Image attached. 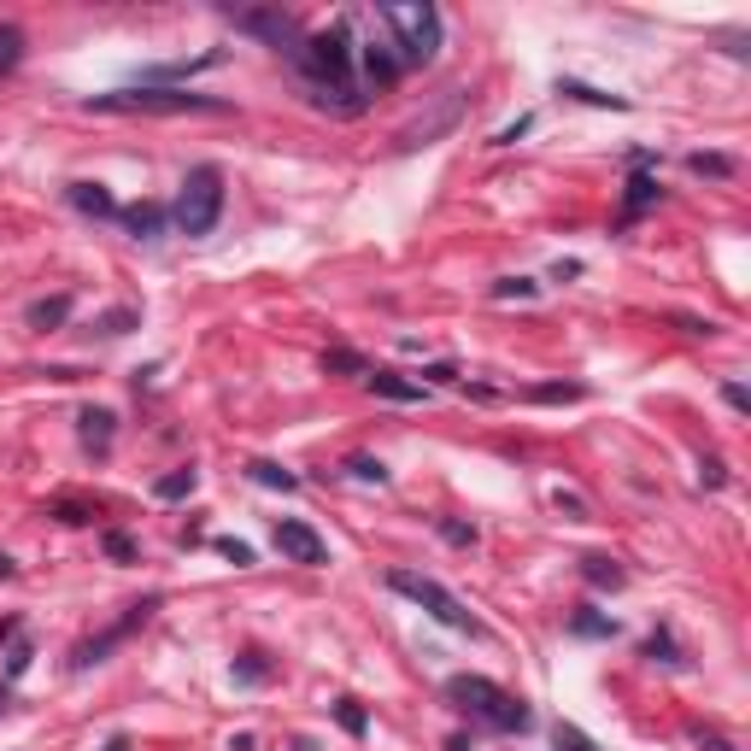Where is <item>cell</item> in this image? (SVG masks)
Masks as SVG:
<instances>
[{"label":"cell","instance_id":"obj_42","mask_svg":"<svg viewBox=\"0 0 751 751\" xmlns=\"http://www.w3.org/2000/svg\"><path fill=\"white\" fill-rule=\"evenodd\" d=\"M529 130H534V118H517V124H505V130L493 135V147H517V141H523Z\"/></svg>","mask_w":751,"mask_h":751},{"label":"cell","instance_id":"obj_22","mask_svg":"<svg viewBox=\"0 0 751 751\" xmlns=\"http://www.w3.org/2000/svg\"><path fill=\"white\" fill-rule=\"evenodd\" d=\"M130 329H141V311L135 306H112V311L94 317V335H100V341H118V335H130Z\"/></svg>","mask_w":751,"mask_h":751},{"label":"cell","instance_id":"obj_48","mask_svg":"<svg viewBox=\"0 0 751 751\" xmlns=\"http://www.w3.org/2000/svg\"><path fill=\"white\" fill-rule=\"evenodd\" d=\"M100 751H135V746H130V734H112V740H106Z\"/></svg>","mask_w":751,"mask_h":751},{"label":"cell","instance_id":"obj_7","mask_svg":"<svg viewBox=\"0 0 751 751\" xmlns=\"http://www.w3.org/2000/svg\"><path fill=\"white\" fill-rule=\"evenodd\" d=\"M223 18L241 30V36H259L265 47H276V53H300V42H306V30H300V18L294 12H282V6H223Z\"/></svg>","mask_w":751,"mask_h":751},{"label":"cell","instance_id":"obj_5","mask_svg":"<svg viewBox=\"0 0 751 751\" xmlns=\"http://www.w3.org/2000/svg\"><path fill=\"white\" fill-rule=\"evenodd\" d=\"M388 587H394V593H405V599H411V605H417L423 617H435L441 628H458V634H476V640L487 634V628H482V617H476V611H464V599H458L452 587H441L435 575H417V570H388Z\"/></svg>","mask_w":751,"mask_h":751},{"label":"cell","instance_id":"obj_11","mask_svg":"<svg viewBox=\"0 0 751 751\" xmlns=\"http://www.w3.org/2000/svg\"><path fill=\"white\" fill-rule=\"evenodd\" d=\"M77 435H83V446H89L94 458H106V452H112V435H118V411H112V405H83Z\"/></svg>","mask_w":751,"mask_h":751},{"label":"cell","instance_id":"obj_24","mask_svg":"<svg viewBox=\"0 0 751 751\" xmlns=\"http://www.w3.org/2000/svg\"><path fill=\"white\" fill-rule=\"evenodd\" d=\"M30 317V329H59L65 317H71V294H53V300H36V306L24 311Z\"/></svg>","mask_w":751,"mask_h":751},{"label":"cell","instance_id":"obj_20","mask_svg":"<svg viewBox=\"0 0 751 751\" xmlns=\"http://www.w3.org/2000/svg\"><path fill=\"white\" fill-rule=\"evenodd\" d=\"M523 399L529 405H575V399H587V388L581 382H534V388H523Z\"/></svg>","mask_w":751,"mask_h":751},{"label":"cell","instance_id":"obj_30","mask_svg":"<svg viewBox=\"0 0 751 751\" xmlns=\"http://www.w3.org/2000/svg\"><path fill=\"white\" fill-rule=\"evenodd\" d=\"M640 658H652V663H687V658H681V646H675V634H669V628H652V634H646Z\"/></svg>","mask_w":751,"mask_h":751},{"label":"cell","instance_id":"obj_25","mask_svg":"<svg viewBox=\"0 0 751 751\" xmlns=\"http://www.w3.org/2000/svg\"><path fill=\"white\" fill-rule=\"evenodd\" d=\"M247 476H253L259 487H282V493H300V476H294V470H282V464H270V458H253V464H247Z\"/></svg>","mask_w":751,"mask_h":751},{"label":"cell","instance_id":"obj_32","mask_svg":"<svg viewBox=\"0 0 751 751\" xmlns=\"http://www.w3.org/2000/svg\"><path fill=\"white\" fill-rule=\"evenodd\" d=\"M335 722H341L353 740H364V734H370V710L358 705V699H335Z\"/></svg>","mask_w":751,"mask_h":751},{"label":"cell","instance_id":"obj_46","mask_svg":"<svg viewBox=\"0 0 751 751\" xmlns=\"http://www.w3.org/2000/svg\"><path fill=\"white\" fill-rule=\"evenodd\" d=\"M699 751H740L734 740H722V734H699Z\"/></svg>","mask_w":751,"mask_h":751},{"label":"cell","instance_id":"obj_3","mask_svg":"<svg viewBox=\"0 0 751 751\" xmlns=\"http://www.w3.org/2000/svg\"><path fill=\"white\" fill-rule=\"evenodd\" d=\"M376 18L394 30V59L411 71V65H429L441 53V12L429 0H405V6H376Z\"/></svg>","mask_w":751,"mask_h":751},{"label":"cell","instance_id":"obj_23","mask_svg":"<svg viewBox=\"0 0 751 751\" xmlns=\"http://www.w3.org/2000/svg\"><path fill=\"white\" fill-rule=\"evenodd\" d=\"M558 94H570V100H581V106H605V112H628V100H622V94L587 89V83H575V77H564V83H558Z\"/></svg>","mask_w":751,"mask_h":751},{"label":"cell","instance_id":"obj_17","mask_svg":"<svg viewBox=\"0 0 751 751\" xmlns=\"http://www.w3.org/2000/svg\"><path fill=\"white\" fill-rule=\"evenodd\" d=\"M658 177H652V171H634V177H628V188H622V223H634L640 218V212H652V206H658Z\"/></svg>","mask_w":751,"mask_h":751},{"label":"cell","instance_id":"obj_1","mask_svg":"<svg viewBox=\"0 0 751 751\" xmlns=\"http://www.w3.org/2000/svg\"><path fill=\"white\" fill-rule=\"evenodd\" d=\"M294 65H300V77H306L311 100L317 106H329V112H341V118H353V112H364L370 100L358 94V47H353V24L341 18V24H329L323 36H306L300 42V53H294Z\"/></svg>","mask_w":751,"mask_h":751},{"label":"cell","instance_id":"obj_51","mask_svg":"<svg viewBox=\"0 0 751 751\" xmlns=\"http://www.w3.org/2000/svg\"><path fill=\"white\" fill-rule=\"evenodd\" d=\"M6 575H18V564H12V558H6V552H0V581H6Z\"/></svg>","mask_w":751,"mask_h":751},{"label":"cell","instance_id":"obj_34","mask_svg":"<svg viewBox=\"0 0 751 751\" xmlns=\"http://www.w3.org/2000/svg\"><path fill=\"white\" fill-rule=\"evenodd\" d=\"M100 552H106L112 564H135V540L124 529H106V534H100Z\"/></svg>","mask_w":751,"mask_h":751},{"label":"cell","instance_id":"obj_21","mask_svg":"<svg viewBox=\"0 0 751 751\" xmlns=\"http://www.w3.org/2000/svg\"><path fill=\"white\" fill-rule=\"evenodd\" d=\"M194 487H200V470H194V464H182V470H165V476L153 482V499H165V505H171V499H188Z\"/></svg>","mask_w":751,"mask_h":751},{"label":"cell","instance_id":"obj_10","mask_svg":"<svg viewBox=\"0 0 751 751\" xmlns=\"http://www.w3.org/2000/svg\"><path fill=\"white\" fill-rule=\"evenodd\" d=\"M458 118H464V89H452L441 100V112H429V118H417L411 130H399V147H429L435 135H446V130H458Z\"/></svg>","mask_w":751,"mask_h":751},{"label":"cell","instance_id":"obj_31","mask_svg":"<svg viewBox=\"0 0 751 751\" xmlns=\"http://www.w3.org/2000/svg\"><path fill=\"white\" fill-rule=\"evenodd\" d=\"M323 370H329V376H370L364 353H353V347H335V353H323Z\"/></svg>","mask_w":751,"mask_h":751},{"label":"cell","instance_id":"obj_43","mask_svg":"<svg viewBox=\"0 0 751 751\" xmlns=\"http://www.w3.org/2000/svg\"><path fill=\"white\" fill-rule=\"evenodd\" d=\"M669 323H675L681 335H716V323H710V317H669Z\"/></svg>","mask_w":751,"mask_h":751},{"label":"cell","instance_id":"obj_13","mask_svg":"<svg viewBox=\"0 0 751 751\" xmlns=\"http://www.w3.org/2000/svg\"><path fill=\"white\" fill-rule=\"evenodd\" d=\"M65 200H71L83 218H118V212H124L106 182H65Z\"/></svg>","mask_w":751,"mask_h":751},{"label":"cell","instance_id":"obj_40","mask_svg":"<svg viewBox=\"0 0 751 751\" xmlns=\"http://www.w3.org/2000/svg\"><path fill=\"white\" fill-rule=\"evenodd\" d=\"M552 505H558V511H564V517H570V523H587V505H581V499H575V493H564V487H558V493H552Z\"/></svg>","mask_w":751,"mask_h":751},{"label":"cell","instance_id":"obj_35","mask_svg":"<svg viewBox=\"0 0 751 751\" xmlns=\"http://www.w3.org/2000/svg\"><path fill=\"white\" fill-rule=\"evenodd\" d=\"M540 294V282H529V276H499L493 282V300H534Z\"/></svg>","mask_w":751,"mask_h":751},{"label":"cell","instance_id":"obj_26","mask_svg":"<svg viewBox=\"0 0 751 751\" xmlns=\"http://www.w3.org/2000/svg\"><path fill=\"white\" fill-rule=\"evenodd\" d=\"M687 171L693 177H716V182H728L740 165H734V153H687Z\"/></svg>","mask_w":751,"mask_h":751},{"label":"cell","instance_id":"obj_19","mask_svg":"<svg viewBox=\"0 0 751 751\" xmlns=\"http://www.w3.org/2000/svg\"><path fill=\"white\" fill-rule=\"evenodd\" d=\"M570 634L575 640H617V617H605V611H593V605H575Z\"/></svg>","mask_w":751,"mask_h":751},{"label":"cell","instance_id":"obj_41","mask_svg":"<svg viewBox=\"0 0 751 751\" xmlns=\"http://www.w3.org/2000/svg\"><path fill=\"white\" fill-rule=\"evenodd\" d=\"M53 517H59V523H89L94 511H89V505H77V499H59V505H53Z\"/></svg>","mask_w":751,"mask_h":751},{"label":"cell","instance_id":"obj_36","mask_svg":"<svg viewBox=\"0 0 751 751\" xmlns=\"http://www.w3.org/2000/svg\"><path fill=\"white\" fill-rule=\"evenodd\" d=\"M347 476H353V482H388V464H382V458H347Z\"/></svg>","mask_w":751,"mask_h":751},{"label":"cell","instance_id":"obj_27","mask_svg":"<svg viewBox=\"0 0 751 751\" xmlns=\"http://www.w3.org/2000/svg\"><path fill=\"white\" fill-rule=\"evenodd\" d=\"M24 65V30L18 24H0V83Z\"/></svg>","mask_w":751,"mask_h":751},{"label":"cell","instance_id":"obj_6","mask_svg":"<svg viewBox=\"0 0 751 751\" xmlns=\"http://www.w3.org/2000/svg\"><path fill=\"white\" fill-rule=\"evenodd\" d=\"M223 218V171L218 165H194L188 177H182V194L177 206H171V223H177L182 235H212Z\"/></svg>","mask_w":751,"mask_h":751},{"label":"cell","instance_id":"obj_15","mask_svg":"<svg viewBox=\"0 0 751 751\" xmlns=\"http://www.w3.org/2000/svg\"><path fill=\"white\" fill-rule=\"evenodd\" d=\"M364 382H370V394L394 399V405H423V399H429V382H405L399 370H370Z\"/></svg>","mask_w":751,"mask_h":751},{"label":"cell","instance_id":"obj_18","mask_svg":"<svg viewBox=\"0 0 751 751\" xmlns=\"http://www.w3.org/2000/svg\"><path fill=\"white\" fill-rule=\"evenodd\" d=\"M581 581L599 587V593H617V587H628V570H622L617 558H605V552H587L581 558Z\"/></svg>","mask_w":751,"mask_h":751},{"label":"cell","instance_id":"obj_37","mask_svg":"<svg viewBox=\"0 0 751 751\" xmlns=\"http://www.w3.org/2000/svg\"><path fill=\"white\" fill-rule=\"evenodd\" d=\"M552 746H558V751H599L587 734H581V728H575V722H558V728H552Z\"/></svg>","mask_w":751,"mask_h":751},{"label":"cell","instance_id":"obj_4","mask_svg":"<svg viewBox=\"0 0 751 751\" xmlns=\"http://www.w3.org/2000/svg\"><path fill=\"white\" fill-rule=\"evenodd\" d=\"M89 112H153V118H182V112H206V118H223L229 100L218 94H188V89H112V94H94Z\"/></svg>","mask_w":751,"mask_h":751},{"label":"cell","instance_id":"obj_33","mask_svg":"<svg viewBox=\"0 0 751 751\" xmlns=\"http://www.w3.org/2000/svg\"><path fill=\"white\" fill-rule=\"evenodd\" d=\"M235 687H259V681H270V663L259 658V652H247V658H235Z\"/></svg>","mask_w":751,"mask_h":751},{"label":"cell","instance_id":"obj_39","mask_svg":"<svg viewBox=\"0 0 751 751\" xmlns=\"http://www.w3.org/2000/svg\"><path fill=\"white\" fill-rule=\"evenodd\" d=\"M722 482H728V464H722V458H699V487H710V493H716Z\"/></svg>","mask_w":751,"mask_h":751},{"label":"cell","instance_id":"obj_47","mask_svg":"<svg viewBox=\"0 0 751 751\" xmlns=\"http://www.w3.org/2000/svg\"><path fill=\"white\" fill-rule=\"evenodd\" d=\"M552 276H558V282H570V276H581V259H558V265H552Z\"/></svg>","mask_w":751,"mask_h":751},{"label":"cell","instance_id":"obj_12","mask_svg":"<svg viewBox=\"0 0 751 751\" xmlns=\"http://www.w3.org/2000/svg\"><path fill=\"white\" fill-rule=\"evenodd\" d=\"M212 65H223V53H200V59H171V65H147V71H141V89L188 83V77H200V71H212Z\"/></svg>","mask_w":751,"mask_h":751},{"label":"cell","instance_id":"obj_52","mask_svg":"<svg viewBox=\"0 0 751 751\" xmlns=\"http://www.w3.org/2000/svg\"><path fill=\"white\" fill-rule=\"evenodd\" d=\"M12 705V687H6V681H0V710Z\"/></svg>","mask_w":751,"mask_h":751},{"label":"cell","instance_id":"obj_38","mask_svg":"<svg viewBox=\"0 0 751 751\" xmlns=\"http://www.w3.org/2000/svg\"><path fill=\"white\" fill-rule=\"evenodd\" d=\"M218 552L229 558V564H235V570H247V564H253V546H247V540H235V534H223Z\"/></svg>","mask_w":751,"mask_h":751},{"label":"cell","instance_id":"obj_28","mask_svg":"<svg viewBox=\"0 0 751 751\" xmlns=\"http://www.w3.org/2000/svg\"><path fill=\"white\" fill-rule=\"evenodd\" d=\"M435 534H441L446 546H458V552H470L482 534H476V523H464V517H435Z\"/></svg>","mask_w":751,"mask_h":751},{"label":"cell","instance_id":"obj_44","mask_svg":"<svg viewBox=\"0 0 751 751\" xmlns=\"http://www.w3.org/2000/svg\"><path fill=\"white\" fill-rule=\"evenodd\" d=\"M722 399H728L734 411H751V394H746V388H740V382H728V388H722Z\"/></svg>","mask_w":751,"mask_h":751},{"label":"cell","instance_id":"obj_29","mask_svg":"<svg viewBox=\"0 0 751 751\" xmlns=\"http://www.w3.org/2000/svg\"><path fill=\"white\" fill-rule=\"evenodd\" d=\"M0 675H6V681H18V675H24V669H30V663H36V640H24V634H18V640H12V646H6V652H0Z\"/></svg>","mask_w":751,"mask_h":751},{"label":"cell","instance_id":"obj_2","mask_svg":"<svg viewBox=\"0 0 751 751\" xmlns=\"http://www.w3.org/2000/svg\"><path fill=\"white\" fill-rule=\"evenodd\" d=\"M446 699L464 710L470 722L493 728V734H529V728H534L529 699L505 693V687H499V681H487V675H446Z\"/></svg>","mask_w":751,"mask_h":751},{"label":"cell","instance_id":"obj_50","mask_svg":"<svg viewBox=\"0 0 751 751\" xmlns=\"http://www.w3.org/2000/svg\"><path fill=\"white\" fill-rule=\"evenodd\" d=\"M446 751H476V746H470V734H452V740H446Z\"/></svg>","mask_w":751,"mask_h":751},{"label":"cell","instance_id":"obj_16","mask_svg":"<svg viewBox=\"0 0 751 751\" xmlns=\"http://www.w3.org/2000/svg\"><path fill=\"white\" fill-rule=\"evenodd\" d=\"M118 218H124V229H130L135 241H153V235H165V223H171V212H165L159 200H135V206H124Z\"/></svg>","mask_w":751,"mask_h":751},{"label":"cell","instance_id":"obj_45","mask_svg":"<svg viewBox=\"0 0 751 751\" xmlns=\"http://www.w3.org/2000/svg\"><path fill=\"white\" fill-rule=\"evenodd\" d=\"M18 634H24V617H6V622H0V652H6Z\"/></svg>","mask_w":751,"mask_h":751},{"label":"cell","instance_id":"obj_8","mask_svg":"<svg viewBox=\"0 0 751 751\" xmlns=\"http://www.w3.org/2000/svg\"><path fill=\"white\" fill-rule=\"evenodd\" d=\"M159 605H165L159 593H147V599H135L130 611H124V617L112 622V628H100L94 640H83V646L71 652V669H94V663H106V652H112V646H124V640H130V634H135V628H141V622H147V617H153Z\"/></svg>","mask_w":751,"mask_h":751},{"label":"cell","instance_id":"obj_14","mask_svg":"<svg viewBox=\"0 0 751 751\" xmlns=\"http://www.w3.org/2000/svg\"><path fill=\"white\" fill-rule=\"evenodd\" d=\"M358 65H364V83H370V89H388V83H399V71H405L388 42H364L358 47Z\"/></svg>","mask_w":751,"mask_h":751},{"label":"cell","instance_id":"obj_49","mask_svg":"<svg viewBox=\"0 0 751 751\" xmlns=\"http://www.w3.org/2000/svg\"><path fill=\"white\" fill-rule=\"evenodd\" d=\"M253 746H259L253 734H235V740H229V751H253Z\"/></svg>","mask_w":751,"mask_h":751},{"label":"cell","instance_id":"obj_9","mask_svg":"<svg viewBox=\"0 0 751 751\" xmlns=\"http://www.w3.org/2000/svg\"><path fill=\"white\" fill-rule=\"evenodd\" d=\"M270 540H276V552H282L288 564H306V570H323V564H329L323 534L311 529V523H300V517H282V523L270 529Z\"/></svg>","mask_w":751,"mask_h":751}]
</instances>
